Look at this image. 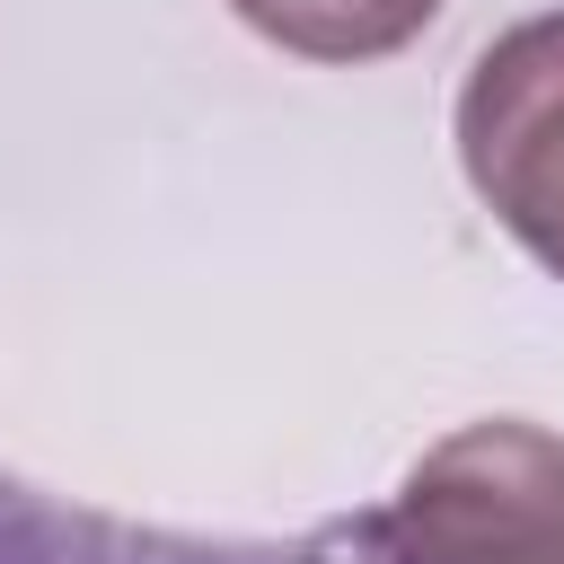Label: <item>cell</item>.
<instances>
[{
  "instance_id": "cell-2",
  "label": "cell",
  "mask_w": 564,
  "mask_h": 564,
  "mask_svg": "<svg viewBox=\"0 0 564 564\" xmlns=\"http://www.w3.org/2000/svg\"><path fill=\"white\" fill-rule=\"evenodd\" d=\"M458 167L476 203L564 282V9L502 26L467 62Z\"/></svg>"
},
{
  "instance_id": "cell-3",
  "label": "cell",
  "mask_w": 564,
  "mask_h": 564,
  "mask_svg": "<svg viewBox=\"0 0 564 564\" xmlns=\"http://www.w3.org/2000/svg\"><path fill=\"white\" fill-rule=\"evenodd\" d=\"M229 9L300 62H388L441 18V0H229Z\"/></svg>"
},
{
  "instance_id": "cell-1",
  "label": "cell",
  "mask_w": 564,
  "mask_h": 564,
  "mask_svg": "<svg viewBox=\"0 0 564 564\" xmlns=\"http://www.w3.org/2000/svg\"><path fill=\"white\" fill-rule=\"evenodd\" d=\"M352 564H564V441L538 423H458L352 529Z\"/></svg>"
}]
</instances>
